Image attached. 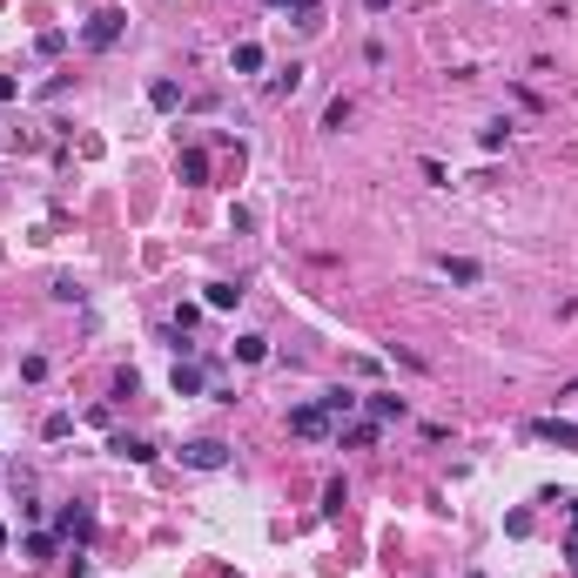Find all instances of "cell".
<instances>
[{"mask_svg": "<svg viewBox=\"0 0 578 578\" xmlns=\"http://www.w3.org/2000/svg\"><path fill=\"white\" fill-rule=\"evenodd\" d=\"M122 28H128V14H122V7H101V14H94L88 28H81V47H94V54H108V47L122 41Z\"/></svg>", "mask_w": 578, "mask_h": 578, "instance_id": "1", "label": "cell"}, {"mask_svg": "<svg viewBox=\"0 0 578 578\" xmlns=\"http://www.w3.org/2000/svg\"><path fill=\"white\" fill-rule=\"evenodd\" d=\"M289 438L323 444V438H336V417L323 411V404H296V411H289Z\"/></svg>", "mask_w": 578, "mask_h": 578, "instance_id": "2", "label": "cell"}, {"mask_svg": "<svg viewBox=\"0 0 578 578\" xmlns=\"http://www.w3.org/2000/svg\"><path fill=\"white\" fill-rule=\"evenodd\" d=\"M182 464H189V471H222V464H229V444H222V438H196V444H182Z\"/></svg>", "mask_w": 578, "mask_h": 578, "instance_id": "3", "label": "cell"}, {"mask_svg": "<svg viewBox=\"0 0 578 578\" xmlns=\"http://www.w3.org/2000/svg\"><path fill=\"white\" fill-rule=\"evenodd\" d=\"M54 538H68V545H88V538H94V511H88V504H68V511L54 518Z\"/></svg>", "mask_w": 578, "mask_h": 578, "instance_id": "4", "label": "cell"}, {"mask_svg": "<svg viewBox=\"0 0 578 578\" xmlns=\"http://www.w3.org/2000/svg\"><path fill=\"white\" fill-rule=\"evenodd\" d=\"M532 438L538 444H558V451H578V424H565V417H538Z\"/></svg>", "mask_w": 578, "mask_h": 578, "instance_id": "5", "label": "cell"}, {"mask_svg": "<svg viewBox=\"0 0 578 578\" xmlns=\"http://www.w3.org/2000/svg\"><path fill=\"white\" fill-rule=\"evenodd\" d=\"M438 276H444V283H485V269H478V262H464V256H444Z\"/></svg>", "mask_w": 578, "mask_h": 578, "instance_id": "6", "label": "cell"}, {"mask_svg": "<svg viewBox=\"0 0 578 578\" xmlns=\"http://www.w3.org/2000/svg\"><path fill=\"white\" fill-rule=\"evenodd\" d=\"M364 404H370L377 424H397V417H404V397H397V390H377V397H364Z\"/></svg>", "mask_w": 578, "mask_h": 578, "instance_id": "7", "label": "cell"}, {"mask_svg": "<svg viewBox=\"0 0 578 578\" xmlns=\"http://www.w3.org/2000/svg\"><path fill=\"white\" fill-rule=\"evenodd\" d=\"M168 383H175V397H196V390H202V364L175 357V377H168Z\"/></svg>", "mask_w": 578, "mask_h": 578, "instance_id": "8", "label": "cell"}, {"mask_svg": "<svg viewBox=\"0 0 578 578\" xmlns=\"http://www.w3.org/2000/svg\"><path fill=\"white\" fill-rule=\"evenodd\" d=\"M269 7H276V14H296L303 28H317V20H323V0H269Z\"/></svg>", "mask_w": 578, "mask_h": 578, "instance_id": "9", "label": "cell"}, {"mask_svg": "<svg viewBox=\"0 0 578 578\" xmlns=\"http://www.w3.org/2000/svg\"><path fill=\"white\" fill-rule=\"evenodd\" d=\"M243 296H249L243 283H209V296H202V303H209V309H236Z\"/></svg>", "mask_w": 578, "mask_h": 578, "instance_id": "10", "label": "cell"}, {"mask_svg": "<svg viewBox=\"0 0 578 578\" xmlns=\"http://www.w3.org/2000/svg\"><path fill=\"white\" fill-rule=\"evenodd\" d=\"M336 444H350V451H370V444H377V417H370V424H336Z\"/></svg>", "mask_w": 578, "mask_h": 578, "instance_id": "11", "label": "cell"}, {"mask_svg": "<svg viewBox=\"0 0 578 578\" xmlns=\"http://www.w3.org/2000/svg\"><path fill=\"white\" fill-rule=\"evenodd\" d=\"M262 357H269V336H236V364H262Z\"/></svg>", "mask_w": 578, "mask_h": 578, "instance_id": "12", "label": "cell"}, {"mask_svg": "<svg viewBox=\"0 0 578 578\" xmlns=\"http://www.w3.org/2000/svg\"><path fill=\"white\" fill-rule=\"evenodd\" d=\"M229 68H236V75H256V68H262V47H256V41H236V54H229Z\"/></svg>", "mask_w": 578, "mask_h": 578, "instance_id": "13", "label": "cell"}, {"mask_svg": "<svg viewBox=\"0 0 578 578\" xmlns=\"http://www.w3.org/2000/svg\"><path fill=\"white\" fill-rule=\"evenodd\" d=\"M317 404H323V411H330V417H336V424H343V417H350V411H357V390H323V397H317Z\"/></svg>", "mask_w": 578, "mask_h": 578, "instance_id": "14", "label": "cell"}, {"mask_svg": "<svg viewBox=\"0 0 578 578\" xmlns=\"http://www.w3.org/2000/svg\"><path fill=\"white\" fill-rule=\"evenodd\" d=\"M175 175H182V182H202V175H209V155H202V149H182V162H175Z\"/></svg>", "mask_w": 578, "mask_h": 578, "instance_id": "15", "label": "cell"}, {"mask_svg": "<svg viewBox=\"0 0 578 578\" xmlns=\"http://www.w3.org/2000/svg\"><path fill=\"white\" fill-rule=\"evenodd\" d=\"M149 101L162 108V115H175V108H182V88H175V81H155V88H149Z\"/></svg>", "mask_w": 578, "mask_h": 578, "instance_id": "16", "label": "cell"}, {"mask_svg": "<svg viewBox=\"0 0 578 578\" xmlns=\"http://www.w3.org/2000/svg\"><path fill=\"white\" fill-rule=\"evenodd\" d=\"M108 451H115V457H128V464H149V444H141V438H115V444H108Z\"/></svg>", "mask_w": 578, "mask_h": 578, "instance_id": "17", "label": "cell"}, {"mask_svg": "<svg viewBox=\"0 0 578 578\" xmlns=\"http://www.w3.org/2000/svg\"><path fill=\"white\" fill-rule=\"evenodd\" d=\"M350 115H357V101H350V94H336V101L323 108V128H343V122H350Z\"/></svg>", "mask_w": 578, "mask_h": 578, "instance_id": "18", "label": "cell"}, {"mask_svg": "<svg viewBox=\"0 0 578 578\" xmlns=\"http://www.w3.org/2000/svg\"><path fill=\"white\" fill-rule=\"evenodd\" d=\"M303 75H309V68H296V61H289V68H283V75H276V81H269V94H296V88H303Z\"/></svg>", "mask_w": 578, "mask_h": 578, "instance_id": "19", "label": "cell"}, {"mask_svg": "<svg viewBox=\"0 0 578 578\" xmlns=\"http://www.w3.org/2000/svg\"><path fill=\"white\" fill-rule=\"evenodd\" d=\"M20 551L41 565V558H54V538H47V532H28V538H20Z\"/></svg>", "mask_w": 578, "mask_h": 578, "instance_id": "20", "label": "cell"}, {"mask_svg": "<svg viewBox=\"0 0 578 578\" xmlns=\"http://www.w3.org/2000/svg\"><path fill=\"white\" fill-rule=\"evenodd\" d=\"M343 504H350V491H343V478H330V485H323V511L336 518V511H343Z\"/></svg>", "mask_w": 578, "mask_h": 578, "instance_id": "21", "label": "cell"}, {"mask_svg": "<svg viewBox=\"0 0 578 578\" xmlns=\"http://www.w3.org/2000/svg\"><path fill=\"white\" fill-rule=\"evenodd\" d=\"M565 504H572V538H565V558L578 565V498H565Z\"/></svg>", "mask_w": 578, "mask_h": 578, "instance_id": "22", "label": "cell"}, {"mask_svg": "<svg viewBox=\"0 0 578 578\" xmlns=\"http://www.w3.org/2000/svg\"><path fill=\"white\" fill-rule=\"evenodd\" d=\"M364 7H370V14H390V7H397V0H364Z\"/></svg>", "mask_w": 578, "mask_h": 578, "instance_id": "23", "label": "cell"}, {"mask_svg": "<svg viewBox=\"0 0 578 578\" xmlns=\"http://www.w3.org/2000/svg\"><path fill=\"white\" fill-rule=\"evenodd\" d=\"M0 101H14V81H7V75H0Z\"/></svg>", "mask_w": 578, "mask_h": 578, "instance_id": "24", "label": "cell"}, {"mask_svg": "<svg viewBox=\"0 0 578 578\" xmlns=\"http://www.w3.org/2000/svg\"><path fill=\"white\" fill-rule=\"evenodd\" d=\"M464 578H485V572H464Z\"/></svg>", "mask_w": 578, "mask_h": 578, "instance_id": "25", "label": "cell"}]
</instances>
